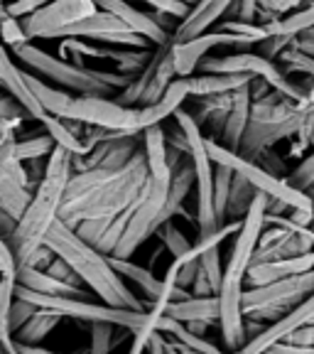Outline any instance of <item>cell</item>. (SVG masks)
Here are the masks:
<instances>
[{
	"instance_id": "cell-1",
	"label": "cell",
	"mask_w": 314,
	"mask_h": 354,
	"mask_svg": "<svg viewBox=\"0 0 314 354\" xmlns=\"http://www.w3.org/2000/svg\"><path fill=\"white\" fill-rule=\"evenodd\" d=\"M150 180V162L145 148L121 167H88L69 180L59 219L77 229L86 219H104L128 212L143 194Z\"/></svg>"
},
{
	"instance_id": "cell-2",
	"label": "cell",
	"mask_w": 314,
	"mask_h": 354,
	"mask_svg": "<svg viewBox=\"0 0 314 354\" xmlns=\"http://www.w3.org/2000/svg\"><path fill=\"white\" fill-rule=\"evenodd\" d=\"M268 194L258 192L253 207L241 221V229L236 232V241L231 246V256H228L226 271H224V283H221V339L224 347L238 352L246 347L248 337H246V313H243V293H246V276L253 263V254L258 249L260 234L268 227L265 224V214H268Z\"/></svg>"
},
{
	"instance_id": "cell-3",
	"label": "cell",
	"mask_w": 314,
	"mask_h": 354,
	"mask_svg": "<svg viewBox=\"0 0 314 354\" xmlns=\"http://www.w3.org/2000/svg\"><path fill=\"white\" fill-rule=\"evenodd\" d=\"M44 243H50L57 256H61V259H66L74 266V271L79 273L81 283L91 293L99 295V300L116 305V308L150 310V305L135 298V293L128 288L126 278L113 268L108 254H104L88 241H84L77 234V229H72L61 219L55 221V227L50 229Z\"/></svg>"
},
{
	"instance_id": "cell-4",
	"label": "cell",
	"mask_w": 314,
	"mask_h": 354,
	"mask_svg": "<svg viewBox=\"0 0 314 354\" xmlns=\"http://www.w3.org/2000/svg\"><path fill=\"white\" fill-rule=\"evenodd\" d=\"M72 158L74 155L69 153V150L57 145L55 153L47 158L44 177L39 180L37 187H35V197H32V202H30L28 212L17 221V227L12 229L10 236H6L12 249H15L20 263L28 259L37 246H42L47 234H50V229L55 227V221L59 219L61 202H64L66 187H69V180H72V175H74Z\"/></svg>"
},
{
	"instance_id": "cell-5",
	"label": "cell",
	"mask_w": 314,
	"mask_h": 354,
	"mask_svg": "<svg viewBox=\"0 0 314 354\" xmlns=\"http://www.w3.org/2000/svg\"><path fill=\"white\" fill-rule=\"evenodd\" d=\"M307 96L302 101L293 99V96L282 94L277 88H273L271 94L253 99V109H251L248 128L243 136V143L238 153L255 160L265 150L275 148L280 140L293 138L300 131L304 116L309 111H314V79L309 77Z\"/></svg>"
},
{
	"instance_id": "cell-6",
	"label": "cell",
	"mask_w": 314,
	"mask_h": 354,
	"mask_svg": "<svg viewBox=\"0 0 314 354\" xmlns=\"http://www.w3.org/2000/svg\"><path fill=\"white\" fill-rule=\"evenodd\" d=\"M12 57L22 66L32 69L35 74L44 77L47 82L72 91V94H96V96H118L130 82V74L121 72H104V69H91L84 62L57 57L50 52L39 50L37 44L25 42L12 47Z\"/></svg>"
},
{
	"instance_id": "cell-7",
	"label": "cell",
	"mask_w": 314,
	"mask_h": 354,
	"mask_svg": "<svg viewBox=\"0 0 314 354\" xmlns=\"http://www.w3.org/2000/svg\"><path fill=\"white\" fill-rule=\"evenodd\" d=\"M170 185L172 177H155L150 175L143 194L135 199V205L128 209V227L123 239L118 241L116 251L108 256L130 259L148 239L157 234V229L165 221L175 219V212L170 209Z\"/></svg>"
},
{
	"instance_id": "cell-8",
	"label": "cell",
	"mask_w": 314,
	"mask_h": 354,
	"mask_svg": "<svg viewBox=\"0 0 314 354\" xmlns=\"http://www.w3.org/2000/svg\"><path fill=\"white\" fill-rule=\"evenodd\" d=\"M314 293V268L312 271L287 276L280 281L265 283V286L246 288L243 293V313L246 317L273 325L280 317L290 315L297 305H302Z\"/></svg>"
},
{
	"instance_id": "cell-9",
	"label": "cell",
	"mask_w": 314,
	"mask_h": 354,
	"mask_svg": "<svg viewBox=\"0 0 314 354\" xmlns=\"http://www.w3.org/2000/svg\"><path fill=\"white\" fill-rule=\"evenodd\" d=\"M175 121L184 128L189 138V155H192L194 167H197V234L209 236L219 232L224 224L219 221L214 209V172L216 162L211 160L209 148H206V136L202 133V126L189 111L179 109L175 113Z\"/></svg>"
},
{
	"instance_id": "cell-10",
	"label": "cell",
	"mask_w": 314,
	"mask_h": 354,
	"mask_svg": "<svg viewBox=\"0 0 314 354\" xmlns=\"http://www.w3.org/2000/svg\"><path fill=\"white\" fill-rule=\"evenodd\" d=\"M206 148H209V155L214 162H224V165H231L236 172H241L243 177H248L251 183L265 192L271 199H280L285 202L290 209H314V202L307 192L295 187L290 180L275 175V172L265 170L260 162L251 160L246 155H241L238 150H228L214 138H206Z\"/></svg>"
},
{
	"instance_id": "cell-11",
	"label": "cell",
	"mask_w": 314,
	"mask_h": 354,
	"mask_svg": "<svg viewBox=\"0 0 314 354\" xmlns=\"http://www.w3.org/2000/svg\"><path fill=\"white\" fill-rule=\"evenodd\" d=\"M172 42L155 47L153 59L148 62V66L143 72L135 74L128 82V86L116 96L121 104L133 106V109H143V106L155 104V101H160L165 96L170 84L179 77L175 66V55H172Z\"/></svg>"
},
{
	"instance_id": "cell-12",
	"label": "cell",
	"mask_w": 314,
	"mask_h": 354,
	"mask_svg": "<svg viewBox=\"0 0 314 354\" xmlns=\"http://www.w3.org/2000/svg\"><path fill=\"white\" fill-rule=\"evenodd\" d=\"M101 8L96 0H52L37 12L22 20L30 39H61L77 22L96 15Z\"/></svg>"
},
{
	"instance_id": "cell-13",
	"label": "cell",
	"mask_w": 314,
	"mask_h": 354,
	"mask_svg": "<svg viewBox=\"0 0 314 354\" xmlns=\"http://www.w3.org/2000/svg\"><path fill=\"white\" fill-rule=\"evenodd\" d=\"M64 118H74L86 126L108 128V131L135 133L138 123V109L126 106L116 96H96V94H77L66 109Z\"/></svg>"
},
{
	"instance_id": "cell-14",
	"label": "cell",
	"mask_w": 314,
	"mask_h": 354,
	"mask_svg": "<svg viewBox=\"0 0 314 354\" xmlns=\"http://www.w3.org/2000/svg\"><path fill=\"white\" fill-rule=\"evenodd\" d=\"M251 47L258 44L253 37L231 32V30H206V32L197 35L192 39H182V42H172V55H175V66L179 77H192L199 69V64L206 59L214 47Z\"/></svg>"
},
{
	"instance_id": "cell-15",
	"label": "cell",
	"mask_w": 314,
	"mask_h": 354,
	"mask_svg": "<svg viewBox=\"0 0 314 354\" xmlns=\"http://www.w3.org/2000/svg\"><path fill=\"white\" fill-rule=\"evenodd\" d=\"M192 99V77H177L170 84V88L165 91L160 101L148 104L143 109H138V123H135V133H143L145 128L157 126L165 118L175 116L177 111L182 109L184 101Z\"/></svg>"
},
{
	"instance_id": "cell-16",
	"label": "cell",
	"mask_w": 314,
	"mask_h": 354,
	"mask_svg": "<svg viewBox=\"0 0 314 354\" xmlns=\"http://www.w3.org/2000/svg\"><path fill=\"white\" fill-rule=\"evenodd\" d=\"M15 57H12V52L8 50V47H3V57H0V69H3V86H6V91L10 96H15L17 101H20L25 109H28L30 118H35V121L42 123V118L47 116V111L42 109V104L37 101V96H35V91L30 88L28 79H25V72H22V66H17Z\"/></svg>"
},
{
	"instance_id": "cell-17",
	"label": "cell",
	"mask_w": 314,
	"mask_h": 354,
	"mask_svg": "<svg viewBox=\"0 0 314 354\" xmlns=\"http://www.w3.org/2000/svg\"><path fill=\"white\" fill-rule=\"evenodd\" d=\"M312 268H314V251L302 254V256H290V259L251 263L248 276H246V288L265 286V283L280 281V278H287V276H297V273L312 271Z\"/></svg>"
},
{
	"instance_id": "cell-18",
	"label": "cell",
	"mask_w": 314,
	"mask_h": 354,
	"mask_svg": "<svg viewBox=\"0 0 314 354\" xmlns=\"http://www.w3.org/2000/svg\"><path fill=\"white\" fill-rule=\"evenodd\" d=\"M312 320H314V293L309 295L302 305H297L290 315L280 317L277 322H273V325L265 327L258 337H253L248 344H246V347H243V352H268V347H271L273 342L287 337L295 327L307 325V322H312Z\"/></svg>"
},
{
	"instance_id": "cell-19",
	"label": "cell",
	"mask_w": 314,
	"mask_h": 354,
	"mask_svg": "<svg viewBox=\"0 0 314 354\" xmlns=\"http://www.w3.org/2000/svg\"><path fill=\"white\" fill-rule=\"evenodd\" d=\"M251 109H253V94H251V82L246 86L236 88V96H233V106L228 111L226 121L221 126L219 133V143L228 150H241L243 136H246V128H248Z\"/></svg>"
},
{
	"instance_id": "cell-20",
	"label": "cell",
	"mask_w": 314,
	"mask_h": 354,
	"mask_svg": "<svg viewBox=\"0 0 314 354\" xmlns=\"http://www.w3.org/2000/svg\"><path fill=\"white\" fill-rule=\"evenodd\" d=\"M165 315L179 322H209L216 327L221 322V300L219 295H189L184 300H172Z\"/></svg>"
},
{
	"instance_id": "cell-21",
	"label": "cell",
	"mask_w": 314,
	"mask_h": 354,
	"mask_svg": "<svg viewBox=\"0 0 314 354\" xmlns=\"http://www.w3.org/2000/svg\"><path fill=\"white\" fill-rule=\"evenodd\" d=\"M194 249L199 251V271L197 281L192 286L194 295H219L221 283H224V266H221V251L219 246H209V249H199L194 243Z\"/></svg>"
},
{
	"instance_id": "cell-22",
	"label": "cell",
	"mask_w": 314,
	"mask_h": 354,
	"mask_svg": "<svg viewBox=\"0 0 314 354\" xmlns=\"http://www.w3.org/2000/svg\"><path fill=\"white\" fill-rule=\"evenodd\" d=\"M17 286L47 295H84L86 298V293H84L81 286H77V283L61 281V278L52 276L44 268H32V266H22V263H20V271H17Z\"/></svg>"
},
{
	"instance_id": "cell-23",
	"label": "cell",
	"mask_w": 314,
	"mask_h": 354,
	"mask_svg": "<svg viewBox=\"0 0 314 354\" xmlns=\"http://www.w3.org/2000/svg\"><path fill=\"white\" fill-rule=\"evenodd\" d=\"M42 126L50 131V136L55 138V143L59 145V148L69 150L72 155H86L88 153L86 143H84V128H86V123L74 121V118H59V116L47 113V116L42 118Z\"/></svg>"
},
{
	"instance_id": "cell-24",
	"label": "cell",
	"mask_w": 314,
	"mask_h": 354,
	"mask_svg": "<svg viewBox=\"0 0 314 354\" xmlns=\"http://www.w3.org/2000/svg\"><path fill=\"white\" fill-rule=\"evenodd\" d=\"M22 72H25V69H22ZM25 79H28L30 88L35 91V96H37V101L42 104V109L47 111V113L59 116V118L66 116V109H69V104H72L77 94L57 86V84H47L44 82V77H39V74L25 72Z\"/></svg>"
},
{
	"instance_id": "cell-25",
	"label": "cell",
	"mask_w": 314,
	"mask_h": 354,
	"mask_svg": "<svg viewBox=\"0 0 314 354\" xmlns=\"http://www.w3.org/2000/svg\"><path fill=\"white\" fill-rule=\"evenodd\" d=\"M255 74H226V72H202L199 77L192 74V99L206 94H228L246 86Z\"/></svg>"
},
{
	"instance_id": "cell-26",
	"label": "cell",
	"mask_w": 314,
	"mask_h": 354,
	"mask_svg": "<svg viewBox=\"0 0 314 354\" xmlns=\"http://www.w3.org/2000/svg\"><path fill=\"white\" fill-rule=\"evenodd\" d=\"M110 263H113V268H116L118 273H121L126 281L135 283V286L140 288V293L148 298V305H153L155 300L160 298L162 293V278L155 276L150 268H143V266L133 263L130 259H118V256H108Z\"/></svg>"
},
{
	"instance_id": "cell-27",
	"label": "cell",
	"mask_w": 314,
	"mask_h": 354,
	"mask_svg": "<svg viewBox=\"0 0 314 354\" xmlns=\"http://www.w3.org/2000/svg\"><path fill=\"white\" fill-rule=\"evenodd\" d=\"M128 28H130V25H126V22L113 15V12L99 10L96 15L86 17V20L77 22L74 28L66 30L64 37H84V39H96V42H101L106 35L121 32V30H128Z\"/></svg>"
},
{
	"instance_id": "cell-28",
	"label": "cell",
	"mask_w": 314,
	"mask_h": 354,
	"mask_svg": "<svg viewBox=\"0 0 314 354\" xmlns=\"http://www.w3.org/2000/svg\"><path fill=\"white\" fill-rule=\"evenodd\" d=\"M233 96L236 91H228V94H206V96H197V111L192 116L197 118V123L202 128H219L226 121L228 111L233 106Z\"/></svg>"
},
{
	"instance_id": "cell-29",
	"label": "cell",
	"mask_w": 314,
	"mask_h": 354,
	"mask_svg": "<svg viewBox=\"0 0 314 354\" xmlns=\"http://www.w3.org/2000/svg\"><path fill=\"white\" fill-rule=\"evenodd\" d=\"M64 320L59 310H52V308H39L32 317H30L20 330L12 335L17 342H25V344H42L44 339L50 337V332L55 330L59 322Z\"/></svg>"
},
{
	"instance_id": "cell-30",
	"label": "cell",
	"mask_w": 314,
	"mask_h": 354,
	"mask_svg": "<svg viewBox=\"0 0 314 354\" xmlns=\"http://www.w3.org/2000/svg\"><path fill=\"white\" fill-rule=\"evenodd\" d=\"M258 192L260 189L251 183L248 177H243L241 172H236L231 183V194H228V209H226L228 221H243V216L248 214L251 207H253Z\"/></svg>"
},
{
	"instance_id": "cell-31",
	"label": "cell",
	"mask_w": 314,
	"mask_h": 354,
	"mask_svg": "<svg viewBox=\"0 0 314 354\" xmlns=\"http://www.w3.org/2000/svg\"><path fill=\"white\" fill-rule=\"evenodd\" d=\"M55 148H57V143L47 128H44V133H30L25 138L17 136V145H15L17 158L28 162H37V160H42V158H50V155L55 153Z\"/></svg>"
},
{
	"instance_id": "cell-32",
	"label": "cell",
	"mask_w": 314,
	"mask_h": 354,
	"mask_svg": "<svg viewBox=\"0 0 314 354\" xmlns=\"http://www.w3.org/2000/svg\"><path fill=\"white\" fill-rule=\"evenodd\" d=\"M265 28L271 30V35H300V32H304V30L314 28V0H309L307 6L290 12V15L268 22Z\"/></svg>"
},
{
	"instance_id": "cell-33",
	"label": "cell",
	"mask_w": 314,
	"mask_h": 354,
	"mask_svg": "<svg viewBox=\"0 0 314 354\" xmlns=\"http://www.w3.org/2000/svg\"><path fill=\"white\" fill-rule=\"evenodd\" d=\"M233 170L231 165H224V162H216V172H214V209L216 216H219L221 224H226L228 216V194H231V183H233Z\"/></svg>"
},
{
	"instance_id": "cell-34",
	"label": "cell",
	"mask_w": 314,
	"mask_h": 354,
	"mask_svg": "<svg viewBox=\"0 0 314 354\" xmlns=\"http://www.w3.org/2000/svg\"><path fill=\"white\" fill-rule=\"evenodd\" d=\"M157 236H160L162 246H165L167 251L172 254V259H179V256H187L189 251L194 249L192 243H189V239L184 236L179 229H177L175 221H165L160 229H157Z\"/></svg>"
},
{
	"instance_id": "cell-35",
	"label": "cell",
	"mask_w": 314,
	"mask_h": 354,
	"mask_svg": "<svg viewBox=\"0 0 314 354\" xmlns=\"http://www.w3.org/2000/svg\"><path fill=\"white\" fill-rule=\"evenodd\" d=\"M0 25H3V44H6L8 50H12L17 44L32 42V39L28 37V32H25V25H22L20 17L0 10Z\"/></svg>"
},
{
	"instance_id": "cell-36",
	"label": "cell",
	"mask_w": 314,
	"mask_h": 354,
	"mask_svg": "<svg viewBox=\"0 0 314 354\" xmlns=\"http://www.w3.org/2000/svg\"><path fill=\"white\" fill-rule=\"evenodd\" d=\"M314 148V111H309L304 116L300 131L293 136V145H290V158H304L309 150Z\"/></svg>"
},
{
	"instance_id": "cell-37",
	"label": "cell",
	"mask_w": 314,
	"mask_h": 354,
	"mask_svg": "<svg viewBox=\"0 0 314 354\" xmlns=\"http://www.w3.org/2000/svg\"><path fill=\"white\" fill-rule=\"evenodd\" d=\"M116 322H91V352L106 354L113 349V332H116Z\"/></svg>"
},
{
	"instance_id": "cell-38",
	"label": "cell",
	"mask_w": 314,
	"mask_h": 354,
	"mask_svg": "<svg viewBox=\"0 0 314 354\" xmlns=\"http://www.w3.org/2000/svg\"><path fill=\"white\" fill-rule=\"evenodd\" d=\"M287 180H290L297 189H302V192H307V189L312 187L314 185V148L304 155L302 160H300V165L290 172Z\"/></svg>"
},
{
	"instance_id": "cell-39",
	"label": "cell",
	"mask_w": 314,
	"mask_h": 354,
	"mask_svg": "<svg viewBox=\"0 0 314 354\" xmlns=\"http://www.w3.org/2000/svg\"><path fill=\"white\" fill-rule=\"evenodd\" d=\"M295 37L297 35H271V37H265L263 42H258V52L268 59H280L282 52L290 50L295 44Z\"/></svg>"
},
{
	"instance_id": "cell-40",
	"label": "cell",
	"mask_w": 314,
	"mask_h": 354,
	"mask_svg": "<svg viewBox=\"0 0 314 354\" xmlns=\"http://www.w3.org/2000/svg\"><path fill=\"white\" fill-rule=\"evenodd\" d=\"M172 337H177V339H182L184 344H187L192 352H206V354H214V352H219V347L216 344H211V342H206L204 339V335H197V332H192L187 325H179V330L172 335Z\"/></svg>"
},
{
	"instance_id": "cell-41",
	"label": "cell",
	"mask_w": 314,
	"mask_h": 354,
	"mask_svg": "<svg viewBox=\"0 0 314 354\" xmlns=\"http://www.w3.org/2000/svg\"><path fill=\"white\" fill-rule=\"evenodd\" d=\"M47 3H52V0H6V3H3V10L20 17V20H25V17L37 12L39 8H44Z\"/></svg>"
},
{
	"instance_id": "cell-42",
	"label": "cell",
	"mask_w": 314,
	"mask_h": 354,
	"mask_svg": "<svg viewBox=\"0 0 314 354\" xmlns=\"http://www.w3.org/2000/svg\"><path fill=\"white\" fill-rule=\"evenodd\" d=\"M140 3H148L153 10L157 12H167V15H175L177 20H184V17L189 15V10H192V6L189 3H184V0H140Z\"/></svg>"
},
{
	"instance_id": "cell-43",
	"label": "cell",
	"mask_w": 314,
	"mask_h": 354,
	"mask_svg": "<svg viewBox=\"0 0 314 354\" xmlns=\"http://www.w3.org/2000/svg\"><path fill=\"white\" fill-rule=\"evenodd\" d=\"M255 162H260V165L265 167V170H271V172H275V175H285V160H282L280 155H275L273 153V148L271 150H265L260 158H255Z\"/></svg>"
},
{
	"instance_id": "cell-44",
	"label": "cell",
	"mask_w": 314,
	"mask_h": 354,
	"mask_svg": "<svg viewBox=\"0 0 314 354\" xmlns=\"http://www.w3.org/2000/svg\"><path fill=\"white\" fill-rule=\"evenodd\" d=\"M295 47L314 57V28H309V30H304V32H300L297 37H295Z\"/></svg>"
},
{
	"instance_id": "cell-45",
	"label": "cell",
	"mask_w": 314,
	"mask_h": 354,
	"mask_svg": "<svg viewBox=\"0 0 314 354\" xmlns=\"http://www.w3.org/2000/svg\"><path fill=\"white\" fill-rule=\"evenodd\" d=\"M184 325H187L189 327V330H192V332H197V335H204V332L206 330H209V322H184Z\"/></svg>"
},
{
	"instance_id": "cell-46",
	"label": "cell",
	"mask_w": 314,
	"mask_h": 354,
	"mask_svg": "<svg viewBox=\"0 0 314 354\" xmlns=\"http://www.w3.org/2000/svg\"><path fill=\"white\" fill-rule=\"evenodd\" d=\"M312 227H314V219H312Z\"/></svg>"
},
{
	"instance_id": "cell-47",
	"label": "cell",
	"mask_w": 314,
	"mask_h": 354,
	"mask_svg": "<svg viewBox=\"0 0 314 354\" xmlns=\"http://www.w3.org/2000/svg\"><path fill=\"white\" fill-rule=\"evenodd\" d=\"M312 322H314V320H312Z\"/></svg>"
}]
</instances>
